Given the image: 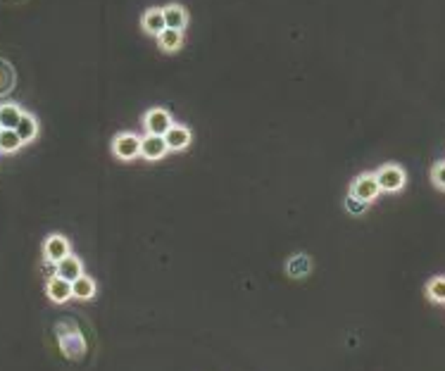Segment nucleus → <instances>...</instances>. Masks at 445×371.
Segmentation results:
<instances>
[{"mask_svg": "<svg viewBox=\"0 0 445 371\" xmlns=\"http://www.w3.org/2000/svg\"><path fill=\"white\" fill-rule=\"evenodd\" d=\"M374 177H376L378 188H381V193H398L408 184V174H405V169L400 165H395V162H388V165L378 167Z\"/></svg>", "mask_w": 445, "mask_h": 371, "instance_id": "obj_1", "label": "nucleus"}, {"mask_svg": "<svg viewBox=\"0 0 445 371\" xmlns=\"http://www.w3.org/2000/svg\"><path fill=\"white\" fill-rule=\"evenodd\" d=\"M112 153L117 160L131 162L141 158V136L134 131H122L112 139Z\"/></svg>", "mask_w": 445, "mask_h": 371, "instance_id": "obj_2", "label": "nucleus"}, {"mask_svg": "<svg viewBox=\"0 0 445 371\" xmlns=\"http://www.w3.org/2000/svg\"><path fill=\"white\" fill-rule=\"evenodd\" d=\"M350 195L352 198H357V200H362V203H366V205L374 203L378 195H381V188H378V184H376L374 172H364V174H359V177L352 179Z\"/></svg>", "mask_w": 445, "mask_h": 371, "instance_id": "obj_3", "label": "nucleus"}, {"mask_svg": "<svg viewBox=\"0 0 445 371\" xmlns=\"http://www.w3.org/2000/svg\"><path fill=\"white\" fill-rule=\"evenodd\" d=\"M172 124H174V117L169 114V110L165 107H153L143 117V129H146V134H153V136H165Z\"/></svg>", "mask_w": 445, "mask_h": 371, "instance_id": "obj_4", "label": "nucleus"}, {"mask_svg": "<svg viewBox=\"0 0 445 371\" xmlns=\"http://www.w3.org/2000/svg\"><path fill=\"white\" fill-rule=\"evenodd\" d=\"M69 252H71V245L62 233H50V236L43 240V257L48 259V262H55V264L62 262Z\"/></svg>", "mask_w": 445, "mask_h": 371, "instance_id": "obj_5", "label": "nucleus"}, {"mask_svg": "<svg viewBox=\"0 0 445 371\" xmlns=\"http://www.w3.org/2000/svg\"><path fill=\"white\" fill-rule=\"evenodd\" d=\"M169 151H167V143H165V136H153V134H146L141 139V158L148 160V162H157L165 158Z\"/></svg>", "mask_w": 445, "mask_h": 371, "instance_id": "obj_6", "label": "nucleus"}, {"mask_svg": "<svg viewBox=\"0 0 445 371\" xmlns=\"http://www.w3.org/2000/svg\"><path fill=\"white\" fill-rule=\"evenodd\" d=\"M193 136H191V129L183 126V124H172V126L167 129L165 134V143H167V151H186L188 146H191Z\"/></svg>", "mask_w": 445, "mask_h": 371, "instance_id": "obj_7", "label": "nucleus"}, {"mask_svg": "<svg viewBox=\"0 0 445 371\" xmlns=\"http://www.w3.org/2000/svg\"><path fill=\"white\" fill-rule=\"evenodd\" d=\"M45 295H48L50 302L64 305L67 300H71V283L64 281L60 276H52L45 281Z\"/></svg>", "mask_w": 445, "mask_h": 371, "instance_id": "obj_8", "label": "nucleus"}, {"mask_svg": "<svg viewBox=\"0 0 445 371\" xmlns=\"http://www.w3.org/2000/svg\"><path fill=\"white\" fill-rule=\"evenodd\" d=\"M162 17H165V27L167 29H179V31H183V29H186V24H188V12L179 3L165 5V8H162Z\"/></svg>", "mask_w": 445, "mask_h": 371, "instance_id": "obj_9", "label": "nucleus"}, {"mask_svg": "<svg viewBox=\"0 0 445 371\" xmlns=\"http://www.w3.org/2000/svg\"><path fill=\"white\" fill-rule=\"evenodd\" d=\"M157 43H160L162 53H176V50H181V45H183V31L165 27L160 34H157Z\"/></svg>", "mask_w": 445, "mask_h": 371, "instance_id": "obj_10", "label": "nucleus"}, {"mask_svg": "<svg viewBox=\"0 0 445 371\" xmlns=\"http://www.w3.org/2000/svg\"><path fill=\"white\" fill-rule=\"evenodd\" d=\"M83 274V264H81V259H79L76 255H69L62 259V262H57V276L64 278V281H74L76 276H81Z\"/></svg>", "mask_w": 445, "mask_h": 371, "instance_id": "obj_11", "label": "nucleus"}, {"mask_svg": "<svg viewBox=\"0 0 445 371\" xmlns=\"http://www.w3.org/2000/svg\"><path fill=\"white\" fill-rule=\"evenodd\" d=\"M141 27L146 34L150 36H157L162 29H165V17H162V8H150L143 12V19H141Z\"/></svg>", "mask_w": 445, "mask_h": 371, "instance_id": "obj_12", "label": "nucleus"}, {"mask_svg": "<svg viewBox=\"0 0 445 371\" xmlns=\"http://www.w3.org/2000/svg\"><path fill=\"white\" fill-rule=\"evenodd\" d=\"M93 295H96V281L91 276L81 274L71 281V298H76V300H91Z\"/></svg>", "mask_w": 445, "mask_h": 371, "instance_id": "obj_13", "label": "nucleus"}, {"mask_svg": "<svg viewBox=\"0 0 445 371\" xmlns=\"http://www.w3.org/2000/svg\"><path fill=\"white\" fill-rule=\"evenodd\" d=\"M15 131H17L19 139H22V143H31L38 136V122H36V117L29 114V112H24L22 119L17 122Z\"/></svg>", "mask_w": 445, "mask_h": 371, "instance_id": "obj_14", "label": "nucleus"}, {"mask_svg": "<svg viewBox=\"0 0 445 371\" xmlns=\"http://www.w3.org/2000/svg\"><path fill=\"white\" fill-rule=\"evenodd\" d=\"M24 110L15 105V102H5L0 105V129H15L17 122L22 119Z\"/></svg>", "mask_w": 445, "mask_h": 371, "instance_id": "obj_15", "label": "nucleus"}, {"mask_svg": "<svg viewBox=\"0 0 445 371\" xmlns=\"http://www.w3.org/2000/svg\"><path fill=\"white\" fill-rule=\"evenodd\" d=\"M22 146H24V143L17 136L15 129H0V153H5V155L17 153Z\"/></svg>", "mask_w": 445, "mask_h": 371, "instance_id": "obj_16", "label": "nucleus"}, {"mask_svg": "<svg viewBox=\"0 0 445 371\" xmlns=\"http://www.w3.org/2000/svg\"><path fill=\"white\" fill-rule=\"evenodd\" d=\"M288 274L291 276H296V278H303L310 274V269H312V259L307 257V255H296V257H291L288 259Z\"/></svg>", "mask_w": 445, "mask_h": 371, "instance_id": "obj_17", "label": "nucleus"}, {"mask_svg": "<svg viewBox=\"0 0 445 371\" xmlns=\"http://www.w3.org/2000/svg\"><path fill=\"white\" fill-rule=\"evenodd\" d=\"M427 298L436 305H445V276H434L427 283Z\"/></svg>", "mask_w": 445, "mask_h": 371, "instance_id": "obj_18", "label": "nucleus"}, {"mask_svg": "<svg viewBox=\"0 0 445 371\" xmlns=\"http://www.w3.org/2000/svg\"><path fill=\"white\" fill-rule=\"evenodd\" d=\"M15 86V71L8 62H0V93H8Z\"/></svg>", "mask_w": 445, "mask_h": 371, "instance_id": "obj_19", "label": "nucleus"}, {"mask_svg": "<svg viewBox=\"0 0 445 371\" xmlns=\"http://www.w3.org/2000/svg\"><path fill=\"white\" fill-rule=\"evenodd\" d=\"M431 181H434L436 188H441V191H445V160L436 162L434 167H431Z\"/></svg>", "mask_w": 445, "mask_h": 371, "instance_id": "obj_20", "label": "nucleus"}, {"mask_svg": "<svg viewBox=\"0 0 445 371\" xmlns=\"http://www.w3.org/2000/svg\"><path fill=\"white\" fill-rule=\"evenodd\" d=\"M366 207H369V205L362 203V200H357V198H352V195H348V198H345V210H348L350 214H355V217L364 214Z\"/></svg>", "mask_w": 445, "mask_h": 371, "instance_id": "obj_21", "label": "nucleus"}, {"mask_svg": "<svg viewBox=\"0 0 445 371\" xmlns=\"http://www.w3.org/2000/svg\"><path fill=\"white\" fill-rule=\"evenodd\" d=\"M43 274L48 276V278L57 276V264L55 262H48V259H45V262H43Z\"/></svg>", "mask_w": 445, "mask_h": 371, "instance_id": "obj_22", "label": "nucleus"}]
</instances>
